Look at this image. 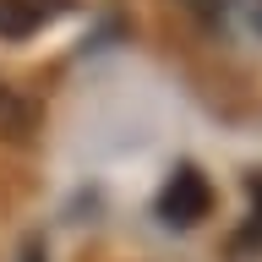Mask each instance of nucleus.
<instances>
[{
  "label": "nucleus",
  "mask_w": 262,
  "mask_h": 262,
  "mask_svg": "<svg viewBox=\"0 0 262 262\" xmlns=\"http://www.w3.org/2000/svg\"><path fill=\"white\" fill-rule=\"evenodd\" d=\"M213 208V191H208V180L196 175L191 164H180L175 175L164 180V191H159V219L169 229H191L196 219H208Z\"/></svg>",
  "instance_id": "nucleus-1"
},
{
  "label": "nucleus",
  "mask_w": 262,
  "mask_h": 262,
  "mask_svg": "<svg viewBox=\"0 0 262 262\" xmlns=\"http://www.w3.org/2000/svg\"><path fill=\"white\" fill-rule=\"evenodd\" d=\"M66 11L71 0H0V38H33Z\"/></svg>",
  "instance_id": "nucleus-2"
},
{
  "label": "nucleus",
  "mask_w": 262,
  "mask_h": 262,
  "mask_svg": "<svg viewBox=\"0 0 262 262\" xmlns=\"http://www.w3.org/2000/svg\"><path fill=\"white\" fill-rule=\"evenodd\" d=\"M251 196H257V208H251V224L241 229V241H235V251H251V246H262V175L251 180Z\"/></svg>",
  "instance_id": "nucleus-3"
},
{
  "label": "nucleus",
  "mask_w": 262,
  "mask_h": 262,
  "mask_svg": "<svg viewBox=\"0 0 262 262\" xmlns=\"http://www.w3.org/2000/svg\"><path fill=\"white\" fill-rule=\"evenodd\" d=\"M180 6H186V11H191V16H202V22H219V16H224V6H229V0H180Z\"/></svg>",
  "instance_id": "nucleus-4"
},
{
  "label": "nucleus",
  "mask_w": 262,
  "mask_h": 262,
  "mask_svg": "<svg viewBox=\"0 0 262 262\" xmlns=\"http://www.w3.org/2000/svg\"><path fill=\"white\" fill-rule=\"evenodd\" d=\"M246 11H251V22L262 28V0H246Z\"/></svg>",
  "instance_id": "nucleus-5"
}]
</instances>
